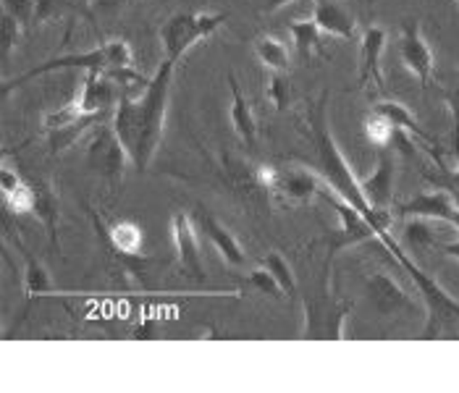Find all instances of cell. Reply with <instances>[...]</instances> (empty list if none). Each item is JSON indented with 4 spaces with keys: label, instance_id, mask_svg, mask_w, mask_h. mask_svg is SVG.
<instances>
[{
    "label": "cell",
    "instance_id": "1",
    "mask_svg": "<svg viewBox=\"0 0 459 393\" xmlns=\"http://www.w3.org/2000/svg\"><path fill=\"white\" fill-rule=\"evenodd\" d=\"M174 72H177V61L163 58L142 95L121 92V98L116 103L110 126L116 129L118 140L124 142L129 158H132V166L140 174L150 168L152 158L158 155V147L163 142Z\"/></svg>",
    "mask_w": 459,
    "mask_h": 393
},
{
    "label": "cell",
    "instance_id": "2",
    "mask_svg": "<svg viewBox=\"0 0 459 393\" xmlns=\"http://www.w3.org/2000/svg\"><path fill=\"white\" fill-rule=\"evenodd\" d=\"M307 129H310V144H313V152H316V160H313L316 174H318L323 184L333 194L347 200L350 205H354L359 213L370 220V226L378 234V242L384 244V250H389L391 244H394V239H391L389 234L391 213L389 210L370 208V202L362 194V184L354 176L347 158L342 155L339 144L333 140V134L328 129V90H323L318 100L307 110Z\"/></svg>",
    "mask_w": 459,
    "mask_h": 393
},
{
    "label": "cell",
    "instance_id": "3",
    "mask_svg": "<svg viewBox=\"0 0 459 393\" xmlns=\"http://www.w3.org/2000/svg\"><path fill=\"white\" fill-rule=\"evenodd\" d=\"M134 64V53L132 45L126 39H110L106 45L87 50V53H71V56H56L45 64H39L35 69L24 72L22 76L11 79L3 84V98H8L13 90L24 87L27 81H32L37 76L45 73L61 72V69H84V72H113V69H132Z\"/></svg>",
    "mask_w": 459,
    "mask_h": 393
},
{
    "label": "cell",
    "instance_id": "4",
    "mask_svg": "<svg viewBox=\"0 0 459 393\" xmlns=\"http://www.w3.org/2000/svg\"><path fill=\"white\" fill-rule=\"evenodd\" d=\"M333 254H325L323 265V281L320 288L310 291L305 296V330L302 338L310 341H342L344 338V320L352 312V302L336 299L328 288V268H331Z\"/></svg>",
    "mask_w": 459,
    "mask_h": 393
},
{
    "label": "cell",
    "instance_id": "5",
    "mask_svg": "<svg viewBox=\"0 0 459 393\" xmlns=\"http://www.w3.org/2000/svg\"><path fill=\"white\" fill-rule=\"evenodd\" d=\"M229 13H189L178 11L163 27H160V45H163V58L181 61L189 47H195L200 39H208L215 35Z\"/></svg>",
    "mask_w": 459,
    "mask_h": 393
},
{
    "label": "cell",
    "instance_id": "6",
    "mask_svg": "<svg viewBox=\"0 0 459 393\" xmlns=\"http://www.w3.org/2000/svg\"><path fill=\"white\" fill-rule=\"evenodd\" d=\"M399 265L410 273V278L415 281L418 291L423 294L425 307H428V322H425L423 338L425 341L438 338L441 330H444L449 322H459V299H455V296L441 286L438 281H433L428 273H423V268L415 265L412 257H410L407 252L399 257Z\"/></svg>",
    "mask_w": 459,
    "mask_h": 393
},
{
    "label": "cell",
    "instance_id": "7",
    "mask_svg": "<svg viewBox=\"0 0 459 393\" xmlns=\"http://www.w3.org/2000/svg\"><path fill=\"white\" fill-rule=\"evenodd\" d=\"M255 179L263 189L279 194L283 202H291V205L310 202L325 186L316 171H305L299 166H260Z\"/></svg>",
    "mask_w": 459,
    "mask_h": 393
},
{
    "label": "cell",
    "instance_id": "8",
    "mask_svg": "<svg viewBox=\"0 0 459 393\" xmlns=\"http://www.w3.org/2000/svg\"><path fill=\"white\" fill-rule=\"evenodd\" d=\"M87 168L98 176V179L108 181V184H118L124 179V171H126V160L132 163L129 152L124 142L118 140L116 129L113 126H100L95 132V137L87 144Z\"/></svg>",
    "mask_w": 459,
    "mask_h": 393
},
{
    "label": "cell",
    "instance_id": "9",
    "mask_svg": "<svg viewBox=\"0 0 459 393\" xmlns=\"http://www.w3.org/2000/svg\"><path fill=\"white\" fill-rule=\"evenodd\" d=\"M320 197H325L333 205V210L339 213V218H342V228L333 236H328V252L331 254H336V252L344 250V247L362 244V242H378L376 228L370 226V220L359 213L354 205H350L347 200H342L339 194H333L328 186L320 189Z\"/></svg>",
    "mask_w": 459,
    "mask_h": 393
},
{
    "label": "cell",
    "instance_id": "10",
    "mask_svg": "<svg viewBox=\"0 0 459 393\" xmlns=\"http://www.w3.org/2000/svg\"><path fill=\"white\" fill-rule=\"evenodd\" d=\"M92 220H95V228L100 231V236L108 242V247L124 260L126 270L134 273V276L144 273L147 260H142L140 257L142 242H144V234H142L140 226L132 223V220H116V223H110L106 228L98 213H92Z\"/></svg>",
    "mask_w": 459,
    "mask_h": 393
},
{
    "label": "cell",
    "instance_id": "11",
    "mask_svg": "<svg viewBox=\"0 0 459 393\" xmlns=\"http://www.w3.org/2000/svg\"><path fill=\"white\" fill-rule=\"evenodd\" d=\"M365 291L368 299L373 304V310L381 318H394V315H415L418 304L415 299L407 294V288L399 286L391 276L381 273V270H370L365 276Z\"/></svg>",
    "mask_w": 459,
    "mask_h": 393
},
{
    "label": "cell",
    "instance_id": "12",
    "mask_svg": "<svg viewBox=\"0 0 459 393\" xmlns=\"http://www.w3.org/2000/svg\"><path fill=\"white\" fill-rule=\"evenodd\" d=\"M399 61L418 76V81H420L423 90L430 87L436 64H433L430 45L425 42L423 32H420V24L415 19H404L402 21V30H399Z\"/></svg>",
    "mask_w": 459,
    "mask_h": 393
},
{
    "label": "cell",
    "instance_id": "13",
    "mask_svg": "<svg viewBox=\"0 0 459 393\" xmlns=\"http://www.w3.org/2000/svg\"><path fill=\"white\" fill-rule=\"evenodd\" d=\"M386 47V30L370 24L359 42V73H357V87L362 90H386L384 72H381V56Z\"/></svg>",
    "mask_w": 459,
    "mask_h": 393
},
{
    "label": "cell",
    "instance_id": "14",
    "mask_svg": "<svg viewBox=\"0 0 459 393\" xmlns=\"http://www.w3.org/2000/svg\"><path fill=\"white\" fill-rule=\"evenodd\" d=\"M171 231H174V244L184 273L192 281H203L205 270H203V257H200V244H197V223L186 210H177L171 218Z\"/></svg>",
    "mask_w": 459,
    "mask_h": 393
},
{
    "label": "cell",
    "instance_id": "15",
    "mask_svg": "<svg viewBox=\"0 0 459 393\" xmlns=\"http://www.w3.org/2000/svg\"><path fill=\"white\" fill-rule=\"evenodd\" d=\"M396 215H402V218L418 215V218L441 220V223L459 228V194L446 192V189H436V192H428V194H420V197L399 205Z\"/></svg>",
    "mask_w": 459,
    "mask_h": 393
},
{
    "label": "cell",
    "instance_id": "16",
    "mask_svg": "<svg viewBox=\"0 0 459 393\" xmlns=\"http://www.w3.org/2000/svg\"><path fill=\"white\" fill-rule=\"evenodd\" d=\"M195 223L205 234V239H211V244L223 257V262H229L231 268H247V254L242 250V244L237 242V236L215 215L208 213L205 208H200L195 213Z\"/></svg>",
    "mask_w": 459,
    "mask_h": 393
},
{
    "label": "cell",
    "instance_id": "17",
    "mask_svg": "<svg viewBox=\"0 0 459 393\" xmlns=\"http://www.w3.org/2000/svg\"><path fill=\"white\" fill-rule=\"evenodd\" d=\"M394 179H396V160H394V150L381 147V158L376 171L368 176L362 184V194L370 202V208L376 210H389L391 200H394Z\"/></svg>",
    "mask_w": 459,
    "mask_h": 393
},
{
    "label": "cell",
    "instance_id": "18",
    "mask_svg": "<svg viewBox=\"0 0 459 393\" xmlns=\"http://www.w3.org/2000/svg\"><path fill=\"white\" fill-rule=\"evenodd\" d=\"M76 103L82 113H108L116 103V79H110L106 72H87Z\"/></svg>",
    "mask_w": 459,
    "mask_h": 393
},
{
    "label": "cell",
    "instance_id": "19",
    "mask_svg": "<svg viewBox=\"0 0 459 393\" xmlns=\"http://www.w3.org/2000/svg\"><path fill=\"white\" fill-rule=\"evenodd\" d=\"M313 19L320 27V32H325V35L344 37V39L357 37V21L339 0H316Z\"/></svg>",
    "mask_w": 459,
    "mask_h": 393
},
{
    "label": "cell",
    "instance_id": "20",
    "mask_svg": "<svg viewBox=\"0 0 459 393\" xmlns=\"http://www.w3.org/2000/svg\"><path fill=\"white\" fill-rule=\"evenodd\" d=\"M35 186V215L37 220L45 226L48 236H50V244L58 250V220H61V202L56 197V192L50 189V184L42 179H32Z\"/></svg>",
    "mask_w": 459,
    "mask_h": 393
},
{
    "label": "cell",
    "instance_id": "21",
    "mask_svg": "<svg viewBox=\"0 0 459 393\" xmlns=\"http://www.w3.org/2000/svg\"><path fill=\"white\" fill-rule=\"evenodd\" d=\"M229 90H231V124H234L237 134L245 140V144L255 147L257 144V132H260L257 129V118H255L252 107L245 100V95H242L239 81H237L234 73H229Z\"/></svg>",
    "mask_w": 459,
    "mask_h": 393
},
{
    "label": "cell",
    "instance_id": "22",
    "mask_svg": "<svg viewBox=\"0 0 459 393\" xmlns=\"http://www.w3.org/2000/svg\"><path fill=\"white\" fill-rule=\"evenodd\" d=\"M108 113H87V115H79L76 121H71L66 126H58V129H48V147H50V155H61L66 152L71 144L76 142L90 126L95 124H103Z\"/></svg>",
    "mask_w": 459,
    "mask_h": 393
},
{
    "label": "cell",
    "instance_id": "23",
    "mask_svg": "<svg viewBox=\"0 0 459 393\" xmlns=\"http://www.w3.org/2000/svg\"><path fill=\"white\" fill-rule=\"evenodd\" d=\"M289 32H291V39L297 45V53L310 64L316 56L318 58H328L325 53V45L320 39V27L316 24V19H297L289 24Z\"/></svg>",
    "mask_w": 459,
    "mask_h": 393
},
{
    "label": "cell",
    "instance_id": "24",
    "mask_svg": "<svg viewBox=\"0 0 459 393\" xmlns=\"http://www.w3.org/2000/svg\"><path fill=\"white\" fill-rule=\"evenodd\" d=\"M433 223L436 220L418 218V215L407 218V223L402 228V247L407 252H415V254L418 252L436 250L438 247V231L433 228Z\"/></svg>",
    "mask_w": 459,
    "mask_h": 393
},
{
    "label": "cell",
    "instance_id": "25",
    "mask_svg": "<svg viewBox=\"0 0 459 393\" xmlns=\"http://www.w3.org/2000/svg\"><path fill=\"white\" fill-rule=\"evenodd\" d=\"M376 113H381L386 121H389L391 126H396V129H402V132H407L410 137H418L420 142H433L430 140V134L425 132L423 126L415 121V115L407 110V107L402 106V103H391V100H384V103H376V107H373Z\"/></svg>",
    "mask_w": 459,
    "mask_h": 393
},
{
    "label": "cell",
    "instance_id": "26",
    "mask_svg": "<svg viewBox=\"0 0 459 393\" xmlns=\"http://www.w3.org/2000/svg\"><path fill=\"white\" fill-rule=\"evenodd\" d=\"M13 242H16L19 252L24 254V286H27V294H30V296H35V294H48V291L53 288L50 273L45 270V265L37 260L35 254L24 247L22 239H13Z\"/></svg>",
    "mask_w": 459,
    "mask_h": 393
},
{
    "label": "cell",
    "instance_id": "27",
    "mask_svg": "<svg viewBox=\"0 0 459 393\" xmlns=\"http://www.w3.org/2000/svg\"><path fill=\"white\" fill-rule=\"evenodd\" d=\"M255 56L260 64L268 66V72H289V50L281 39L271 35H260L255 39Z\"/></svg>",
    "mask_w": 459,
    "mask_h": 393
},
{
    "label": "cell",
    "instance_id": "28",
    "mask_svg": "<svg viewBox=\"0 0 459 393\" xmlns=\"http://www.w3.org/2000/svg\"><path fill=\"white\" fill-rule=\"evenodd\" d=\"M71 13L87 16V3L84 0H37L35 27L48 24L53 19H61V16H71Z\"/></svg>",
    "mask_w": 459,
    "mask_h": 393
},
{
    "label": "cell",
    "instance_id": "29",
    "mask_svg": "<svg viewBox=\"0 0 459 393\" xmlns=\"http://www.w3.org/2000/svg\"><path fill=\"white\" fill-rule=\"evenodd\" d=\"M265 95L273 103V107L283 113L294 103V90H291V79L286 72H271L265 79Z\"/></svg>",
    "mask_w": 459,
    "mask_h": 393
},
{
    "label": "cell",
    "instance_id": "30",
    "mask_svg": "<svg viewBox=\"0 0 459 393\" xmlns=\"http://www.w3.org/2000/svg\"><path fill=\"white\" fill-rule=\"evenodd\" d=\"M430 155H433V160H436V166H438V171L436 174H430V171H423V179L428 184H433L436 189H446V192H455L459 194V142H455V155H457V171H452V168H446V163L441 160V155L430 147Z\"/></svg>",
    "mask_w": 459,
    "mask_h": 393
},
{
    "label": "cell",
    "instance_id": "31",
    "mask_svg": "<svg viewBox=\"0 0 459 393\" xmlns=\"http://www.w3.org/2000/svg\"><path fill=\"white\" fill-rule=\"evenodd\" d=\"M263 268H268V270L273 273V278L281 284L283 294H286V296H294V294H299L297 278H294V273H291L289 262L283 260L279 252H271V254H265V257H263Z\"/></svg>",
    "mask_w": 459,
    "mask_h": 393
},
{
    "label": "cell",
    "instance_id": "32",
    "mask_svg": "<svg viewBox=\"0 0 459 393\" xmlns=\"http://www.w3.org/2000/svg\"><path fill=\"white\" fill-rule=\"evenodd\" d=\"M365 134H368V142L370 144H376V147H389L394 126H391L381 113L373 110V113L365 118Z\"/></svg>",
    "mask_w": 459,
    "mask_h": 393
},
{
    "label": "cell",
    "instance_id": "33",
    "mask_svg": "<svg viewBox=\"0 0 459 393\" xmlns=\"http://www.w3.org/2000/svg\"><path fill=\"white\" fill-rule=\"evenodd\" d=\"M249 288H255V291H260V294H265V296H273V299H283L286 294H283L281 284L273 278V273L268 270V268H257V270H252L247 278Z\"/></svg>",
    "mask_w": 459,
    "mask_h": 393
},
{
    "label": "cell",
    "instance_id": "34",
    "mask_svg": "<svg viewBox=\"0 0 459 393\" xmlns=\"http://www.w3.org/2000/svg\"><path fill=\"white\" fill-rule=\"evenodd\" d=\"M37 0H3V13L13 16L24 30L35 27Z\"/></svg>",
    "mask_w": 459,
    "mask_h": 393
},
{
    "label": "cell",
    "instance_id": "35",
    "mask_svg": "<svg viewBox=\"0 0 459 393\" xmlns=\"http://www.w3.org/2000/svg\"><path fill=\"white\" fill-rule=\"evenodd\" d=\"M22 30H24V27H22L13 16L3 13V27H0V32H3V42H0V56H3V61H8L11 50L19 45V39H22Z\"/></svg>",
    "mask_w": 459,
    "mask_h": 393
},
{
    "label": "cell",
    "instance_id": "36",
    "mask_svg": "<svg viewBox=\"0 0 459 393\" xmlns=\"http://www.w3.org/2000/svg\"><path fill=\"white\" fill-rule=\"evenodd\" d=\"M126 5L129 0H87V19H113Z\"/></svg>",
    "mask_w": 459,
    "mask_h": 393
},
{
    "label": "cell",
    "instance_id": "37",
    "mask_svg": "<svg viewBox=\"0 0 459 393\" xmlns=\"http://www.w3.org/2000/svg\"><path fill=\"white\" fill-rule=\"evenodd\" d=\"M441 95H444V103H446L449 113H452V124H455V142H459V73L441 87Z\"/></svg>",
    "mask_w": 459,
    "mask_h": 393
},
{
    "label": "cell",
    "instance_id": "38",
    "mask_svg": "<svg viewBox=\"0 0 459 393\" xmlns=\"http://www.w3.org/2000/svg\"><path fill=\"white\" fill-rule=\"evenodd\" d=\"M132 338L134 341H152V338H158V320L144 318V320L137 322V328L132 330Z\"/></svg>",
    "mask_w": 459,
    "mask_h": 393
},
{
    "label": "cell",
    "instance_id": "39",
    "mask_svg": "<svg viewBox=\"0 0 459 393\" xmlns=\"http://www.w3.org/2000/svg\"><path fill=\"white\" fill-rule=\"evenodd\" d=\"M436 250L441 252V254H446V257H455V260H459V239L457 242H438V247Z\"/></svg>",
    "mask_w": 459,
    "mask_h": 393
},
{
    "label": "cell",
    "instance_id": "40",
    "mask_svg": "<svg viewBox=\"0 0 459 393\" xmlns=\"http://www.w3.org/2000/svg\"><path fill=\"white\" fill-rule=\"evenodd\" d=\"M289 3H294V0H265L263 11H265V13H273V11H279V8L289 5Z\"/></svg>",
    "mask_w": 459,
    "mask_h": 393
}]
</instances>
